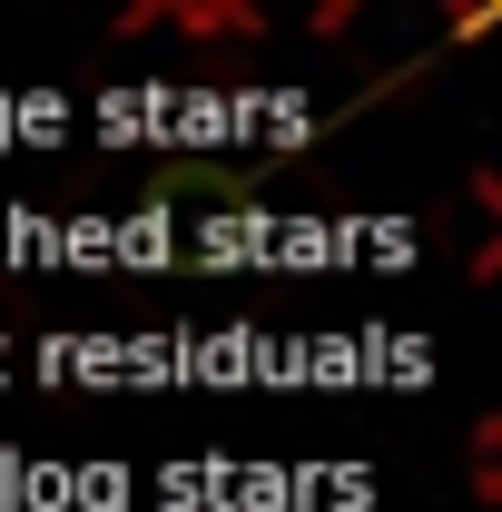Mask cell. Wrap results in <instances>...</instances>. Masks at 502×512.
Returning a JSON list of instances; mask_svg holds the SVG:
<instances>
[{"instance_id": "obj_3", "label": "cell", "mask_w": 502, "mask_h": 512, "mask_svg": "<svg viewBox=\"0 0 502 512\" xmlns=\"http://www.w3.org/2000/svg\"><path fill=\"white\" fill-rule=\"evenodd\" d=\"M493 10H502V0H463V10H453V40H483V30H493Z\"/></svg>"}, {"instance_id": "obj_1", "label": "cell", "mask_w": 502, "mask_h": 512, "mask_svg": "<svg viewBox=\"0 0 502 512\" xmlns=\"http://www.w3.org/2000/svg\"><path fill=\"white\" fill-rule=\"evenodd\" d=\"M158 30H178V40H266V10L256 0H158Z\"/></svg>"}, {"instance_id": "obj_2", "label": "cell", "mask_w": 502, "mask_h": 512, "mask_svg": "<svg viewBox=\"0 0 502 512\" xmlns=\"http://www.w3.org/2000/svg\"><path fill=\"white\" fill-rule=\"evenodd\" d=\"M473 503H502V414H473Z\"/></svg>"}]
</instances>
